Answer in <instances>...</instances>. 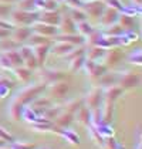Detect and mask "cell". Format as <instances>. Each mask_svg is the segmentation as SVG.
<instances>
[{
  "mask_svg": "<svg viewBox=\"0 0 142 149\" xmlns=\"http://www.w3.org/2000/svg\"><path fill=\"white\" fill-rule=\"evenodd\" d=\"M4 54H6V57L9 58V61L12 63L13 68L23 65V58H22V54H20L19 48L17 50H10V51H4Z\"/></svg>",
  "mask_w": 142,
  "mask_h": 149,
  "instance_id": "4316f807",
  "label": "cell"
},
{
  "mask_svg": "<svg viewBox=\"0 0 142 149\" xmlns=\"http://www.w3.org/2000/svg\"><path fill=\"white\" fill-rule=\"evenodd\" d=\"M7 92H9V88H7V87H0V98L6 97Z\"/></svg>",
  "mask_w": 142,
  "mask_h": 149,
  "instance_id": "816d5d0a",
  "label": "cell"
},
{
  "mask_svg": "<svg viewBox=\"0 0 142 149\" xmlns=\"http://www.w3.org/2000/svg\"><path fill=\"white\" fill-rule=\"evenodd\" d=\"M104 3L106 6H109V7H114V9L119 10V12H122V9H124V6H122V3L119 0H105Z\"/></svg>",
  "mask_w": 142,
  "mask_h": 149,
  "instance_id": "bcb514c9",
  "label": "cell"
},
{
  "mask_svg": "<svg viewBox=\"0 0 142 149\" xmlns=\"http://www.w3.org/2000/svg\"><path fill=\"white\" fill-rule=\"evenodd\" d=\"M118 78H119L118 72H115V71H106V72H104L100 77L98 85L101 88H106V87H111V85H117L118 84Z\"/></svg>",
  "mask_w": 142,
  "mask_h": 149,
  "instance_id": "2e32d148",
  "label": "cell"
},
{
  "mask_svg": "<svg viewBox=\"0 0 142 149\" xmlns=\"http://www.w3.org/2000/svg\"><path fill=\"white\" fill-rule=\"evenodd\" d=\"M74 118H77V121L84 126L91 125V109L87 108L85 105H83V107L74 114Z\"/></svg>",
  "mask_w": 142,
  "mask_h": 149,
  "instance_id": "ffe728a7",
  "label": "cell"
},
{
  "mask_svg": "<svg viewBox=\"0 0 142 149\" xmlns=\"http://www.w3.org/2000/svg\"><path fill=\"white\" fill-rule=\"evenodd\" d=\"M74 47L72 44L70 43H64V41H56V44L51 47V50H50V53H53L54 56H61V57H65L70 51L74 50Z\"/></svg>",
  "mask_w": 142,
  "mask_h": 149,
  "instance_id": "d6986e66",
  "label": "cell"
},
{
  "mask_svg": "<svg viewBox=\"0 0 142 149\" xmlns=\"http://www.w3.org/2000/svg\"><path fill=\"white\" fill-rule=\"evenodd\" d=\"M30 104H31L33 109H34V108H43V109H46V108L53 105V100H51V98H47V97H37L34 101H31Z\"/></svg>",
  "mask_w": 142,
  "mask_h": 149,
  "instance_id": "836d02e7",
  "label": "cell"
},
{
  "mask_svg": "<svg viewBox=\"0 0 142 149\" xmlns=\"http://www.w3.org/2000/svg\"><path fill=\"white\" fill-rule=\"evenodd\" d=\"M58 3L56 0H34V7L38 9L40 12L44 10H56Z\"/></svg>",
  "mask_w": 142,
  "mask_h": 149,
  "instance_id": "83f0119b",
  "label": "cell"
},
{
  "mask_svg": "<svg viewBox=\"0 0 142 149\" xmlns=\"http://www.w3.org/2000/svg\"><path fill=\"white\" fill-rule=\"evenodd\" d=\"M10 33H12L10 30L0 27V40H3V38H6V37H10Z\"/></svg>",
  "mask_w": 142,
  "mask_h": 149,
  "instance_id": "f907efd6",
  "label": "cell"
},
{
  "mask_svg": "<svg viewBox=\"0 0 142 149\" xmlns=\"http://www.w3.org/2000/svg\"><path fill=\"white\" fill-rule=\"evenodd\" d=\"M0 139H3L4 142H10V143H13V142H14V138H13V135L9 132V131H6L3 126H0Z\"/></svg>",
  "mask_w": 142,
  "mask_h": 149,
  "instance_id": "f6af8a7d",
  "label": "cell"
},
{
  "mask_svg": "<svg viewBox=\"0 0 142 149\" xmlns=\"http://www.w3.org/2000/svg\"><path fill=\"white\" fill-rule=\"evenodd\" d=\"M22 116L26 121H29V122H34L36 118H37V114L34 112V109H31V108H23Z\"/></svg>",
  "mask_w": 142,
  "mask_h": 149,
  "instance_id": "b9f144b4",
  "label": "cell"
},
{
  "mask_svg": "<svg viewBox=\"0 0 142 149\" xmlns=\"http://www.w3.org/2000/svg\"><path fill=\"white\" fill-rule=\"evenodd\" d=\"M61 14L57 10H44V12H38V22H43L46 24L51 26H58Z\"/></svg>",
  "mask_w": 142,
  "mask_h": 149,
  "instance_id": "4fadbf2b",
  "label": "cell"
},
{
  "mask_svg": "<svg viewBox=\"0 0 142 149\" xmlns=\"http://www.w3.org/2000/svg\"><path fill=\"white\" fill-rule=\"evenodd\" d=\"M33 33H37V34L46 36V37H56L58 34V27L57 26H51V24H46L43 22H34V23L30 26Z\"/></svg>",
  "mask_w": 142,
  "mask_h": 149,
  "instance_id": "52a82bcc",
  "label": "cell"
},
{
  "mask_svg": "<svg viewBox=\"0 0 142 149\" xmlns=\"http://www.w3.org/2000/svg\"><path fill=\"white\" fill-rule=\"evenodd\" d=\"M40 78L43 80L44 84H53L57 81L65 80V72L58 71V70H50V68H41L40 70Z\"/></svg>",
  "mask_w": 142,
  "mask_h": 149,
  "instance_id": "ba28073f",
  "label": "cell"
},
{
  "mask_svg": "<svg viewBox=\"0 0 142 149\" xmlns=\"http://www.w3.org/2000/svg\"><path fill=\"white\" fill-rule=\"evenodd\" d=\"M13 7L12 4H7V3H0V19H4V20H7L9 19V16H10V13L13 12Z\"/></svg>",
  "mask_w": 142,
  "mask_h": 149,
  "instance_id": "f35d334b",
  "label": "cell"
},
{
  "mask_svg": "<svg viewBox=\"0 0 142 149\" xmlns=\"http://www.w3.org/2000/svg\"><path fill=\"white\" fill-rule=\"evenodd\" d=\"M106 67L104 65V64H98V63H95V65L91 68V71L87 74V77H88V80L91 81L93 84H95V82H98V80H100V77L104 74V72H106Z\"/></svg>",
  "mask_w": 142,
  "mask_h": 149,
  "instance_id": "d4e9b609",
  "label": "cell"
},
{
  "mask_svg": "<svg viewBox=\"0 0 142 149\" xmlns=\"http://www.w3.org/2000/svg\"><path fill=\"white\" fill-rule=\"evenodd\" d=\"M124 57V53L119 51L117 47H111V48H106L102 60H104V65L106 68H115L121 63V60Z\"/></svg>",
  "mask_w": 142,
  "mask_h": 149,
  "instance_id": "8992f818",
  "label": "cell"
},
{
  "mask_svg": "<svg viewBox=\"0 0 142 149\" xmlns=\"http://www.w3.org/2000/svg\"><path fill=\"white\" fill-rule=\"evenodd\" d=\"M14 27L19 26H31V24L38 20V12H26V10H20V9H13L10 13L9 19H7Z\"/></svg>",
  "mask_w": 142,
  "mask_h": 149,
  "instance_id": "7a4b0ae2",
  "label": "cell"
},
{
  "mask_svg": "<svg viewBox=\"0 0 142 149\" xmlns=\"http://www.w3.org/2000/svg\"><path fill=\"white\" fill-rule=\"evenodd\" d=\"M0 149H9V148H3V146H1V148H0Z\"/></svg>",
  "mask_w": 142,
  "mask_h": 149,
  "instance_id": "91938a15",
  "label": "cell"
},
{
  "mask_svg": "<svg viewBox=\"0 0 142 149\" xmlns=\"http://www.w3.org/2000/svg\"><path fill=\"white\" fill-rule=\"evenodd\" d=\"M48 90L51 92V97L57 98V100H63L67 97V94L70 91V84L65 82V81H57V82H53L50 84Z\"/></svg>",
  "mask_w": 142,
  "mask_h": 149,
  "instance_id": "30bf717a",
  "label": "cell"
},
{
  "mask_svg": "<svg viewBox=\"0 0 142 149\" xmlns=\"http://www.w3.org/2000/svg\"><path fill=\"white\" fill-rule=\"evenodd\" d=\"M67 6H70L71 9H75V7H83V1L81 0H63Z\"/></svg>",
  "mask_w": 142,
  "mask_h": 149,
  "instance_id": "7dc6e473",
  "label": "cell"
},
{
  "mask_svg": "<svg viewBox=\"0 0 142 149\" xmlns=\"http://www.w3.org/2000/svg\"><path fill=\"white\" fill-rule=\"evenodd\" d=\"M13 71H14L16 78L20 81V82H27V81H30V78H31V74H33V71H31V70H29L27 67H24V65L16 67Z\"/></svg>",
  "mask_w": 142,
  "mask_h": 149,
  "instance_id": "484cf974",
  "label": "cell"
},
{
  "mask_svg": "<svg viewBox=\"0 0 142 149\" xmlns=\"http://www.w3.org/2000/svg\"><path fill=\"white\" fill-rule=\"evenodd\" d=\"M128 61H129L131 64H136V65H139V64L142 63L141 51H139V50H136V51L131 53V54H129V57H128Z\"/></svg>",
  "mask_w": 142,
  "mask_h": 149,
  "instance_id": "7bdbcfd3",
  "label": "cell"
},
{
  "mask_svg": "<svg viewBox=\"0 0 142 149\" xmlns=\"http://www.w3.org/2000/svg\"><path fill=\"white\" fill-rule=\"evenodd\" d=\"M93 30H94V27L88 23L87 20H85V22H81V23H77V33L80 36H83V37H87Z\"/></svg>",
  "mask_w": 142,
  "mask_h": 149,
  "instance_id": "8d00e7d4",
  "label": "cell"
},
{
  "mask_svg": "<svg viewBox=\"0 0 142 149\" xmlns=\"http://www.w3.org/2000/svg\"><path fill=\"white\" fill-rule=\"evenodd\" d=\"M72 121H74V114L67 112V111H61L57 115V118L54 119V125L61 128V129H67L72 124Z\"/></svg>",
  "mask_w": 142,
  "mask_h": 149,
  "instance_id": "ac0fdd59",
  "label": "cell"
},
{
  "mask_svg": "<svg viewBox=\"0 0 142 149\" xmlns=\"http://www.w3.org/2000/svg\"><path fill=\"white\" fill-rule=\"evenodd\" d=\"M50 53V44H43V46H34L33 47V54L38 63V65H43L46 58Z\"/></svg>",
  "mask_w": 142,
  "mask_h": 149,
  "instance_id": "44dd1931",
  "label": "cell"
},
{
  "mask_svg": "<svg viewBox=\"0 0 142 149\" xmlns=\"http://www.w3.org/2000/svg\"><path fill=\"white\" fill-rule=\"evenodd\" d=\"M4 143H6V142H4L3 139H0V148H1V146H4Z\"/></svg>",
  "mask_w": 142,
  "mask_h": 149,
  "instance_id": "11a10c76",
  "label": "cell"
},
{
  "mask_svg": "<svg viewBox=\"0 0 142 149\" xmlns=\"http://www.w3.org/2000/svg\"><path fill=\"white\" fill-rule=\"evenodd\" d=\"M141 84V77L136 72H124L121 74L118 78V85L125 91V90H131V88H136Z\"/></svg>",
  "mask_w": 142,
  "mask_h": 149,
  "instance_id": "5b68a950",
  "label": "cell"
},
{
  "mask_svg": "<svg viewBox=\"0 0 142 149\" xmlns=\"http://www.w3.org/2000/svg\"><path fill=\"white\" fill-rule=\"evenodd\" d=\"M27 41L30 43V46H31V47L43 46V44H51L50 37H46V36H41V34H37V33H31Z\"/></svg>",
  "mask_w": 142,
  "mask_h": 149,
  "instance_id": "f1b7e54d",
  "label": "cell"
},
{
  "mask_svg": "<svg viewBox=\"0 0 142 149\" xmlns=\"http://www.w3.org/2000/svg\"><path fill=\"white\" fill-rule=\"evenodd\" d=\"M117 23L122 27L124 31H135V30H138V24L135 22L134 16L125 14V13H119V17H118V22Z\"/></svg>",
  "mask_w": 142,
  "mask_h": 149,
  "instance_id": "9a60e30c",
  "label": "cell"
},
{
  "mask_svg": "<svg viewBox=\"0 0 142 149\" xmlns=\"http://www.w3.org/2000/svg\"><path fill=\"white\" fill-rule=\"evenodd\" d=\"M61 136L65 138V139H68V142L74 143V145H78V143H80V138L77 136V135L72 132V131H65V129H63Z\"/></svg>",
  "mask_w": 142,
  "mask_h": 149,
  "instance_id": "60d3db41",
  "label": "cell"
},
{
  "mask_svg": "<svg viewBox=\"0 0 142 149\" xmlns=\"http://www.w3.org/2000/svg\"><path fill=\"white\" fill-rule=\"evenodd\" d=\"M104 149H108V148H104Z\"/></svg>",
  "mask_w": 142,
  "mask_h": 149,
  "instance_id": "94428289",
  "label": "cell"
},
{
  "mask_svg": "<svg viewBox=\"0 0 142 149\" xmlns=\"http://www.w3.org/2000/svg\"><path fill=\"white\" fill-rule=\"evenodd\" d=\"M105 7L106 4L104 3V0H91V1H84L81 9L91 19H100V16L102 14Z\"/></svg>",
  "mask_w": 142,
  "mask_h": 149,
  "instance_id": "277c9868",
  "label": "cell"
},
{
  "mask_svg": "<svg viewBox=\"0 0 142 149\" xmlns=\"http://www.w3.org/2000/svg\"><path fill=\"white\" fill-rule=\"evenodd\" d=\"M84 61H85V54L78 56V57H75V58H71L70 61H68V70H70V72H77L78 70L83 68Z\"/></svg>",
  "mask_w": 142,
  "mask_h": 149,
  "instance_id": "d6a6232c",
  "label": "cell"
},
{
  "mask_svg": "<svg viewBox=\"0 0 142 149\" xmlns=\"http://www.w3.org/2000/svg\"><path fill=\"white\" fill-rule=\"evenodd\" d=\"M0 68H3V70H13L12 63L9 61V58L6 57V54H4V53H1V51H0Z\"/></svg>",
  "mask_w": 142,
  "mask_h": 149,
  "instance_id": "ee69618b",
  "label": "cell"
},
{
  "mask_svg": "<svg viewBox=\"0 0 142 149\" xmlns=\"http://www.w3.org/2000/svg\"><path fill=\"white\" fill-rule=\"evenodd\" d=\"M81 1H83V3H84V1H91V0H81Z\"/></svg>",
  "mask_w": 142,
  "mask_h": 149,
  "instance_id": "6f0895ef",
  "label": "cell"
},
{
  "mask_svg": "<svg viewBox=\"0 0 142 149\" xmlns=\"http://www.w3.org/2000/svg\"><path fill=\"white\" fill-rule=\"evenodd\" d=\"M131 1H132V4H134L135 7H141L142 0H131Z\"/></svg>",
  "mask_w": 142,
  "mask_h": 149,
  "instance_id": "f5cc1de1",
  "label": "cell"
},
{
  "mask_svg": "<svg viewBox=\"0 0 142 149\" xmlns=\"http://www.w3.org/2000/svg\"><path fill=\"white\" fill-rule=\"evenodd\" d=\"M88 134H90V138H91V141L95 142L97 145H100V146H102L104 145V136L98 132V129L93 125H88Z\"/></svg>",
  "mask_w": 142,
  "mask_h": 149,
  "instance_id": "e575fe53",
  "label": "cell"
},
{
  "mask_svg": "<svg viewBox=\"0 0 142 149\" xmlns=\"http://www.w3.org/2000/svg\"><path fill=\"white\" fill-rule=\"evenodd\" d=\"M105 50L106 48L100 47V46L88 47V50H85V58H87V60H91V61H98L100 58H102Z\"/></svg>",
  "mask_w": 142,
  "mask_h": 149,
  "instance_id": "cb8c5ba5",
  "label": "cell"
},
{
  "mask_svg": "<svg viewBox=\"0 0 142 149\" xmlns=\"http://www.w3.org/2000/svg\"><path fill=\"white\" fill-rule=\"evenodd\" d=\"M23 105L20 102H17L16 100H13L10 101L9 104V109H7V114L9 116L12 118L13 121H20V118H22V111H23Z\"/></svg>",
  "mask_w": 142,
  "mask_h": 149,
  "instance_id": "7402d4cb",
  "label": "cell"
},
{
  "mask_svg": "<svg viewBox=\"0 0 142 149\" xmlns=\"http://www.w3.org/2000/svg\"><path fill=\"white\" fill-rule=\"evenodd\" d=\"M56 1H57V3H60V1H63V0H56Z\"/></svg>",
  "mask_w": 142,
  "mask_h": 149,
  "instance_id": "680465c9",
  "label": "cell"
},
{
  "mask_svg": "<svg viewBox=\"0 0 142 149\" xmlns=\"http://www.w3.org/2000/svg\"><path fill=\"white\" fill-rule=\"evenodd\" d=\"M14 145H17L20 149H36V146H34V143H24V142H13Z\"/></svg>",
  "mask_w": 142,
  "mask_h": 149,
  "instance_id": "681fc988",
  "label": "cell"
},
{
  "mask_svg": "<svg viewBox=\"0 0 142 149\" xmlns=\"http://www.w3.org/2000/svg\"><path fill=\"white\" fill-rule=\"evenodd\" d=\"M124 94V90L119 87L118 84L117 85H111V87H106V88H102V95H104V101L106 102H112L115 104V101L118 100L119 97Z\"/></svg>",
  "mask_w": 142,
  "mask_h": 149,
  "instance_id": "5bb4252c",
  "label": "cell"
},
{
  "mask_svg": "<svg viewBox=\"0 0 142 149\" xmlns=\"http://www.w3.org/2000/svg\"><path fill=\"white\" fill-rule=\"evenodd\" d=\"M70 17L75 22V24H77V23H81V22H85L88 16L85 14V12H84L81 7H75V9H71Z\"/></svg>",
  "mask_w": 142,
  "mask_h": 149,
  "instance_id": "d590c367",
  "label": "cell"
},
{
  "mask_svg": "<svg viewBox=\"0 0 142 149\" xmlns=\"http://www.w3.org/2000/svg\"><path fill=\"white\" fill-rule=\"evenodd\" d=\"M0 87H7L9 90L14 87V82L10 81L7 77H0Z\"/></svg>",
  "mask_w": 142,
  "mask_h": 149,
  "instance_id": "c3c4849f",
  "label": "cell"
},
{
  "mask_svg": "<svg viewBox=\"0 0 142 149\" xmlns=\"http://www.w3.org/2000/svg\"><path fill=\"white\" fill-rule=\"evenodd\" d=\"M56 41H64V43H70L72 46H83L84 41H85V37L80 36L78 33H74V34H57L54 37Z\"/></svg>",
  "mask_w": 142,
  "mask_h": 149,
  "instance_id": "e0dca14e",
  "label": "cell"
},
{
  "mask_svg": "<svg viewBox=\"0 0 142 149\" xmlns=\"http://www.w3.org/2000/svg\"><path fill=\"white\" fill-rule=\"evenodd\" d=\"M20 47V44L17 41H14L12 37H6L3 40H0V51L4 53V51H10V50H17Z\"/></svg>",
  "mask_w": 142,
  "mask_h": 149,
  "instance_id": "f546056e",
  "label": "cell"
},
{
  "mask_svg": "<svg viewBox=\"0 0 142 149\" xmlns=\"http://www.w3.org/2000/svg\"><path fill=\"white\" fill-rule=\"evenodd\" d=\"M17 9L26 10V12H31L34 9V0H19L17 1Z\"/></svg>",
  "mask_w": 142,
  "mask_h": 149,
  "instance_id": "ab89813d",
  "label": "cell"
},
{
  "mask_svg": "<svg viewBox=\"0 0 142 149\" xmlns=\"http://www.w3.org/2000/svg\"><path fill=\"white\" fill-rule=\"evenodd\" d=\"M19 0H0V3H7V4H13V3H17Z\"/></svg>",
  "mask_w": 142,
  "mask_h": 149,
  "instance_id": "db71d44e",
  "label": "cell"
},
{
  "mask_svg": "<svg viewBox=\"0 0 142 149\" xmlns=\"http://www.w3.org/2000/svg\"><path fill=\"white\" fill-rule=\"evenodd\" d=\"M31 33H33V30H31L30 26H19V27H14L12 30L10 37L14 41H17L19 44H22V43H26L29 40Z\"/></svg>",
  "mask_w": 142,
  "mask_h": 149,
  "instance_id": "7c38bea8",
  "label": "cell"
},
{
  "mask_svg": "<svg viewBox=\"0 0 142 149\" xmlns=\"http://www.w3.org/2000/svg\"><path fill=\"white\" fill-rule=\"evenodd\" d=\"M84 105V98L83 97H78V98H71L67 102L63 105V111H67L71 114H75L81 107Z\"/></svg>",
  "mask_w": 142,
  "mask_h": 149,
  "instance_id": "603a6c76",
  "label": "cell"
},
{
  "mask_svg": "<svg viewBox=\"0 0 142 149\" xmlns=\"http://www.w3.org/2000/svg\"><path fill=\"white\" fill-rule=\"evenodd\" d=\"M47 88V84H33V85H27V87H24L22 88L20 91H17L14 94V97H13V100H16L17 102H20L22 105H27V104H30L31 101H34L37 97H40L43 91Z\"/></svg>",
  "mask_w": 142,
  "mask_h": 149,
  "instance_id": "6da1fadb",
  "label": "cell"
},
{
  "mask_svg": "<svg viewBox=\"0 0 142 149\" xmlns=\"http://www.w3.org/2000/svg\"><path fill=\"white\" fill-rule=\"evenodd\" d=\"M63 111V105H51V107H48V108H46L44 111H43V116L46 118V119H48V121H51V119H56L57 118V115L60 114Z\"/></svg>",
  "mask_w": 142,
  "mask_h": 149,
  "instance_id": "1f68e13d",
  "label": "cell"
},
{
  "mask_svg": "<svg viewBox=\"0 0 142 149\" xmlns=\"http://www.w3.org/2000/svg\"><path fill=\"white\" fill-rule=\"evenodd\" d=\"M124 33H125V31L122 30V27H121L118 23H115V24H112V26H109V27H106V31H105V34L115 36V37H119V36H122Z\"/></svg>",
  "mask_w": 142,
  "mask_h": 149,
  "instance_id": "74e56055",
  "label": "cell"
},
{
  "mask_svg": "<svg viewBox=\"0 0 142 149\" xmlns=\"http://www.w3.org/2000/svg\"><path fill=\"white\" fill-rule=\"evenodd\" d=\"M101 37H102V33L100 31V30H93L90 34L85 37V41H84V44H87L88 47H93V46H98V43H100V40H101Z\"/></svg>",
  "mask_w": 142,
  "mask_h": 149,
  "instance_id": "4dcf8cb0",
  "label": "cell"
},
{
  "mask_svg": "<svg viewBox=\"0 0 142 149\" xmlns=\"http://www.w3.org/2000/svg\"><path fill=\"white\" fill-rule=\"evenodd\" d=\"M12 149H20L17 145H14V143H12Z\"/></svg>",
  "mask_w": 142,
  "mask_h": 149,
  "instance_id": "9f6ffc18",
  "label": "cell"
},
{
  "mask_svg": "<svg viewBox=\"0 0 142 149\" xmlns=\"http://www.w3.org/2000/svg\"><path fill=\"white\" fill-rule=\"evenodd\" d=\"M84 98V105L87 108H90L91 111L93 109H98L101 108L102 101H104V95H102V88L98 85V87H93L90 91L87 92L83 97Z\"/></svg>",
  "mask_w": 142,
  "mask_h": 149,
  "instance_id": "3957f363",
  "label": "cell"
},
{
  "mask_svg": "<svg viewBox=\"0 0 142 149\" xmlns=\"http://www.w3.org/2000/svg\"><path fill=\"white\" fill-rule=\"evenodd\" d=\"M57 27H58V34H74V33H77V24L70 17V14L61 16Z\"/></svg>",
  "mask_w": 142,
  "mask_h": 149,
  "instance_id": "8fae6325",
  "label": "cell"
},
{
  "mask_svg": "<svg viewBox=\"0 0 142 149\" xmlns=\"http://www.w3.org/2000/svg\"><path fill=\"white\" fill-rule=\"evenodd\" d=\"M119 13L121 12L117 10V9L106 6L105 9H104V12H102V14L100 16V23H101V26L102 27H109V26L115 24L118 22Z\"/></svg>",
  "mask_w": 142,
  "mask_h": 149,
  "instance_id": "9c48e42d",
  "label": "cell"
}]
</instances>
